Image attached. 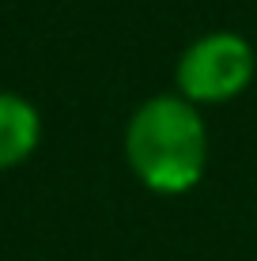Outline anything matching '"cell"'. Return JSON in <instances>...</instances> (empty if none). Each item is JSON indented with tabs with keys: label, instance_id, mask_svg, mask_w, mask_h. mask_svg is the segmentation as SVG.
I'll list each match as a JSON object with an SVG mask.
<instances>
[{
	"label": "cell",
	"instance_id": "obj_1",
	"mask_svg": "<svg viewBox=\"0 0 257 261\" xmlns=\"http://www.w3.org/2000/svg\"><path fill=\"white\" fill-rule=\"evenodd\" d=\"M125 163L152 193L178 197L205 178L208 129L182 95H152L125 125Z\"/></svg>",
	"mask_w": 257,
	"mask_h": 261
},
{
	"label": "cell",
	"instance_id": "obj_2",
	"mask_svg": "<svg viewBox=\"0 0 257 261\" xmlns=\"http://www.w3.org/2000/svg\"><path fill=\"white\" fill-rule=\"evenodd\" d=\"M257 53L253 46L235 31H212L182 49L174 65L178 95L193 106H219L231 102L253 84Z\"/></svg>",
	"mask_w": 257,
	"mask_h": 261
},
{
	"label": "cell",
	"instance_id": "obj_3",
	"mask_svg": "<svg viewBox=\"0 0 257 261\" xmlns=\"http://www.w3.org/2000/svg\"><path fill=\"white\" fill-rule=\"evenodd\" d=\"M42 144V114L31 98L0 91V170L26 163Z\"/></svg>",
	"mask_w": 257,
	"mask_h": 261
}]
</instances>
